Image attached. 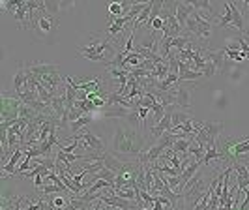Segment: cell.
Returning <instances> with one entry per match:
<instances>
[{"instance_id": "cell-1", "label": "cell", "mask_w": 249, "mask_h": 210, "mask_svg": "<svg viewBox=\"0 0 249 210\" xmlns=\"http://www.w3.org/2000/svg\"><path fill=\"white\" fill-rule=\"evenodd\" d=\"M146 134L148 132H144V128H141V126L118 124L114 128V134H112L111 139V154H114L116 158L127 156V158L135 161L144 149Z\"/></svg>"}, {"instance_id": "cell-2", "label": "cell", "mask_w": 249, "mask_h": 210, "mask_svg": "<svg viewBox=\"0 0 249 210\" xmlns=\"http://www.w3.org/2000/svg\"><path fill=\"white\" fill-rule=\"evenodd\" d=\"M210 188V182H206L204 174L197 173L184 188V195H182V201H184V209L186 210H195V207L200 203V199L204 197V193L208 191Z\"/></svg>"}, {"instance_id": "cell-3", "label": "cell", "mask_w": 249, "mask_h": 210, "mask_svg": "<svg viewBox=\"0 0 249 210\" xmlns=\"http://www.w3.org/2000/svg\"><path fill=\"white\" fill-rule=\"evenodd\" d=\"M23 107V101L19 96H10L8 92H2V107H0V118L2 122H10L13 126L19 118V111Z\"/></svg>"}, {"instance_id": "cell-4", "label": "cell", "mask_w": 249, "mask_h": 210, "mask_svg": "<svg viewBox=\"0 0 249 210\" xmlns=\"http://www.w3.org/2000/svg\"><path fill=\"white\" fill-rule=\"evenodd\" d=\"M77 139H79V145L83 150H96V152H107L105 150V145L101 143L100 137H96L92 132H83V134H77Z\"/></svg>"}, {"instance_id": "cell-5", "label": "cell", "mask_w": 249, "mask_h": 210, "mask_svg": "<svg viewBox=\"0 0 249 210\" xmlns=\"http://www.w3.org/2000/svg\"><path fill=\"white\" fill-rule=\"evenodd\" d=\"M200 55H202L204 60L212 62L219 72H223L225 74V58H227V51H225V47H221V49H217V51H208V49H204V47H200Z\"/></svg>"}, {"instance_id": "cell-6", "label": "cell", "mask_w": 249, "mask_h": 210, "mask_svg": "<svg viewBox=\"0 0 249 210\" xmlns=\"http://www.w3.org/2000/svg\"><path fill=\"white\" fill-rule=\"evenodd\" d=\"M191 88H193V85L176 83V107L191 109Z\"/></svg>"}, {"instance_id": "cell-7", "label": "cell", "mask_w": 249, "mask_h": 210, "mask_svg": "<svg viewBox=\"0 0 249 210\" xmlns=\"http://www.w3.org/2000/svg\"><path fill=\"white\" fill-rule=\"evenodd\" d=\"M13 87H15L17 96L25 94L26 90H28V77H26L25 62H19V70H17V74L13 75Z\"/></svg>"}, {"instance_id": "cell-8", "label": "cell", "mask_w": 249, "mask_h": 210, "mask_svg": "<svg viewBox=\"0 0 249 210\" xmlns=\"http://www.w3.org/2000/svg\"><path fill=\"white\" fill-rule=\"evenodd\" d=\"M195 13V8H193V2H176V19L182 26V30H186V23L187 19Z\"/></svg>"}, {"instance_id": "cell-9", "label": "cell", "mask_w": 249, "mask_h": 210, "mask_svg": "<svg viewBox=\"0 0 249 210\" xmlns=\"http://www.w3.org/2000/svg\"><path fill=\"white\" fill-rule=\"evenodd\" d=\"M232 169H236L238 173V178H236V184L240 188V191H244V190H248L249 188V169L246 163H240L238 160H232Z\"/></svg>"}, {"instance_id": "cell-10", "label": "cell", "mask_w": 249, "mask_h": 210, "mask_svg": "<svg viewBox=\"0 0 249 210\" xmlns=\"http://www.w3.org/2000/svg\"><path fill=\"white\" fill-rule=\"evenodd\" d=\"M107 109H103L101 111V116L103 118H127L129 116V113L133 111V109H127L124 105H120V103H114V105H105Z\"/></svg>"}, {"instance_id": "cell-11", "label": "cell", "mask_w": 249, "mask_h": 210, "mask_svg": "<svg viewBox=\"0 0 249 210\" xmlns=\"http://www.w3.org/2000/svg\"><path fill=\"white\" fill-rule=\"evenodd\" d=\"M195 19H197V34H195V41H206L212 36V23H208L204 17H200L199 13L195 12Z\"/></svg>"}, {"instance_id": "cell-12", "label": "cell", "mask_w": 249, "mask_h": 210, "mask_svg": "<svg viewBox=\"0 0 249 210\" xmlns=\"http://www.w3.org/2000/svg\"><path fill=\"white\" fill-rule=\"evenodd\" d=\"M23 156H26V152L23 149H15V150H13L12 158L6 161V165L2 167V176H4V178H6L8 174H13V173H15V169H17L15 165L19 163V160H21Z\"/></svg>"}, {"instance_id": "cell-13", "label": "cell", "mask_w": 249, "mask_h": 210, "mask_svg": "<svg viewBox=\"0 0 249 210\" xmlns=\"http://www.w3.org/2000/svg\"><path fill=\"white\" fill-rule=\"evenodd\" d=\"M200 128H202V130L208 134V137L215 143L219 134L223 132V122H210V120H204V122L200 124Z\"/></svg>"}, {"instance_id": "cell-14", "label": "cell", "mask_w": 249, "mask_h": 210, "mask_svg": "<svg viewBox=\"0 0 249 210\" xmlns=\"http://www.w3.org/2000/svg\"><path fill=\"white\" fill-rule=\"evenodd\" d=\"M176 135V134H175ZM191 143H193V137H189V139H182L180 135H176V141L175 145H173V150H175L176 154H184L186 158H191L189 156V147H191Z\"/></svg>"}, {"instance_id": "cell-15", "label": "cell", "mask_w": 249, "mask_h": 210, "mask_svg": "<svg viewBox=\"0 0 249 210\" xmlns=\"http://www.w3.org/2000/svg\"><path fill=\"white\" fill-rule=\"evenodd\" d=\"M90 122H94V115H85V116H81V118H77L75 122L70 124V132H71L73 135H77V132H79L81 128L88 126Z\"/></svg>"}, {"instance_id": "cell-16", "label": "cell", "mask_w": 249, "mask_h": 210, "mask_svg": "<svg viewBox=\"0 0 249 210\" xmlns=\"http://www.w3.org/2000/svg\"><path fill=\"white\" fill-rule=\"evenodd\" d=\"M187 120H189V115H187V113L180 111V109H175V111H173V130L178 128V126H182V124L187 122ZM173 130H171V132H173Z\"/></svg>"}, {"instance_id": "cell-17", "label": "cell", "mask_w": 249, "mask_h": 210, "mask_svg": "<svg viewBox=\"0 0 249 210\" xmlns=\"http://www.w3.org/2000/svg\"><path fill=\"white\" fill-rule=\"evenodd\" d=\"M217 25H219V26H231V25H232V10H231L229 2L225 4V13L221 15V17H219Z\"/></svg>"}, {"instance_id": "cell-18", "label": "cell", "mask_w": 249, "mask_h": 210, "mask_svg": "<svg viewBox=\"0 0 249 210\" xmlns=\"http://www.w3.org/2000/svg\"><path fill=\"white\" fill-rule=\"evenodd\" d=\"M109 15H111V17H125L122 2H111V4H109Z\"/></svg>"}, {"instance_id": "cell-19", "label": "cell", "mask_w": 249, "mask_h": 210, "mask_svg": "<svg viewBox=\"0 0 249 210\" xmlns=\"http://www.w3.org/2000/svg\"><path fill=\"white\" fill-rule=\"evenodd\" d=\"M225 51H227V58H231V60H234V62L248 60V57H246L242 51H229V49H225Z\"/></svg>"}, {"instance_id": "cell-20", "label": "cell", "mask_w": 249, "mask_h": 210, "mask_svg": "<svg viewBox=\"0 0 249 210\" xmlns=\"http://www.w3.org/2000/svg\"><path fill=\"white\" fill-rule=\"evenodd\" d=\"M45 201H49V203H53V205H54V207H56L58 210L66 209V207L70 205V201H68V197H62L60 193H58V197H54L53 201H51V199H45Z\"/></svg>"}, {"instance_id": "cell-21", "label": "cell", "mask_w": 249, "mask_h": 210, "mask_svg": "<svg viewBox=\"0 0 249 210\" xmlns=\"http://www.w3.org/2000/svg\"><path fill=\"white\" fill-rule=\"evenodd\" d=\"M217 72H219V70L213 66L212 62H206V66H204V70H202V75H204L206 79H210V77H213V75L217 74Z\"/></svg>"}, {"instance_id": "cell-22", "label": "cell", "mask_w": 249, "mask_h": 210, "mask_svg": "<svg viewBox=\"0 0 249 210\" xmlns=\"http://www.w3.org/2000/svg\"><path fill=\"white\" fill-rule=\"evenodd\" d=\"M229 75H231V81H232V83H238V81H240V79H242V77H244V72H242V70H231V72H229Z\"/></svg>"}]
</instances>
